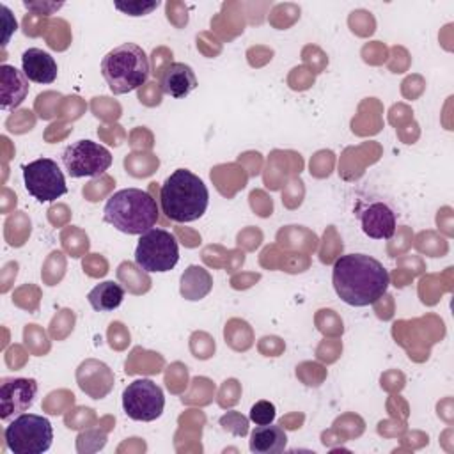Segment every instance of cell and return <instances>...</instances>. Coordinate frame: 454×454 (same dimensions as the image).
Returning <instances> with one entry per match:
<instances>
[{"mask_svg":"<svg viewBox=\"0 0 454 454\" xmlns=\"http://www.w3.org/2000/svg\"><path fill=\"white\" fill-rule=\"evenodd\" d=\"M332 284L344 303L367 307L387 293L390 275L378 259L367 254H344L333 262Z\"/></svg>","mask_w":454,"mask_h":454,"instance_id":"obj_1","label":"cell"},{"mask_svg":"<svg viewBox=\"0 0 454 454\" xmlns=\"http://www.w3.org/2000/svg\"><path fill=\"white\" fill-rule=\"evenodd\" d=\"M207 204V186L188 168H176L160 188L161 213H165V216L172 222H195L206 213Z\"/></svg>","mask_w":454,"mask_h":454,"instance_id":"obj_2","label":"cell"},{"mask_svg":"<svg viewBox=\"0 0 454 454\" xmlns=\"http://www.w3.org/2000/svg\"><path fill=\"white\" fill-rule=\"evenodd\" d=\"M103 218L124 234H144L158 220L156 200L140 188H122L108 197Z\"/></svg>","mask_w":454,"mask_h":454,"instance_id":"obj_3","label":"cell"},{"mask_svg":"<svg viewBox=\"0 0 454 454\" xmlns=\"http://www.w3.org/2000/svg\"><path fill=\"white\" fill-rule=\"evenodd\" d=\"M151 66L145 51L135 43L110 50L101 60V74L112 94H128L147 82Z\"/></svg>","mask_w":454,"mask_h":454,"instance_id":"obj_4","label":"cell"},{"mask_svg":"<svg viewBox=\"0 0 454 454\" xmlns=\"http://www.w3.org/2000/svg\"><path fill=\"white\" fill-rule=\"evenodd\" d=\"M5 447L14 454H43L51 447L53 427L35 413H20L4 429Z\"/></svg>","mask_w":454,"mask_h":454,"instance_id":"obj_5","label":"cell"},{"mask_svg":"<svg viewBox=\"0 0 454 454\" xmlns=\"http://www.w3.org/2000/svg\"><path fill=\"white\" fill-rule=\"evenodd\" d=\"M179 261V245L174 234L165 229L153 227L140 234L135 248V262L145 273L170 271Z\"/></svg>","mask_w":454,"mask_h":454,"instance_id":"obj_6","label":"cell"},{"mask_svg":"<svg viewBox=\"0 0 454 454\" xmlns=\"http://www.w3.org/2000/svg\"><path fill=\"white\" fill-rule=\"evenodd\" d=\"M23 183L37 202H53L67 193L66 177L51 158H37L23 165Z\"/></svg>","mask_w":454,"mask_h":454,"instance_id":"obj_7","label":"cell"},{"mask_svg":"<svg viewBox=\"0 0 454 454\" xmlns=\"http://www.w3.org/2000/svg\"><path fill=\"white\" fill-rule=\"evenodd\" d=\"M62 163L71 177H96L110 168L112 154L105 145L82 138L64 149Z\"/></svg>","mask_w":454,"mask_h":454,"instance_id":"obj_8","label":"cell"},{"mask_svg":"<svg viewBox=\"0 0 454 454\" xmlns=\"http://www.w3.org/2000/svg\"><path fill=\"white\" fill-rule=\"evenodd\" d=\"M165 408L163 390L149 378H138L122 390V410L131 420L153 422Z\"/></svg>","mask_w":454,"mask_h":454,"instance_id":"obj_9","label":"cell"},{"mask_svg":"<svg viewBox=\"0 0 454 454\" xmlns=\"http://www.w3.org/2000/svg\"><path fill=\"white\" fill-rule=\"evenodd\" d=\"M37 395L34 378H4L0 383V419L9 420L27 411Z\"/></svg>","mask_w":454,"mask_h":454,"instance_id":"obj_10","label":"cell"},{"mask_svg":"<svg viewBox=\"0 0 454 454\" xmlns=\"http://www.w3.org/2000/svg\"><path fill=\"white\" fill-rule=\"evenodd\" d=\"M360 225L372 239H390L395 232V213L385 202H372L360 213Z\"/></svg>","mask_w":454,"mask_h":454,"instance_id":"obj_11","label":"cell"},{"mask_svg":"<svg viewBox=\"0 0 454 454\" xmlns=\"http://www.w3.org/2000/svg\"><path fill=\"white\" fill-rule=\"evenodd\" d=\"M160 87L163 94L181 99L186 98L197 87V76L188 64L170 62L161 71Z\"/></svg>","mask_w":454,"mask_h":454,"instance_id":"obj_12","label":"cell"},{"mask_svg":"<svg viewBox=\"0 0 454 454\" xmlns=\"http://www.w3.org/2000/svg\"><path fill=\"white\" fill-rule=\"evenodd\" d=\"M28 94V78L11 64L0 66V106L14 110Z\"/></svg>","mask_w":454,"mask_h":454,"instance_id":"obj_13","label":"cell"},{"mask_svg":"<svg viewBox=\"0 0 454 454\" xmlns=\"http://www.w3.org/2000/svg\"><path fill=\"white\" fill-rule=\"evenodd\" d=\"M21 69L25 76L34 83H53L57 80V62L55 59L41 50V48H28L21 55Z\"/></svg>","mask_w":454,"mask_h":454,"instance_id":"obj_14","label":"cell"},{"mask_svg":"<svg viewBox=\"0 0 454 454\" xmlns=\"http://www.w3.org/2000/svg\"><path fill=\"white\" fill-rule=\"evenodd\" d=\"M287 445V434L284 427L270 422L255 426L250 433L248 447L255 454H278Z\"/></svg>","mask_w":454,"mask_h":454,"instance_id":"obj_15","label":"cell"},{"mask_svg":"<svg viewBox=\"0 0 454 454\" xmlns=\"http://www.w3.org/2000/svg\"><path fill=\"white\" fill-rule=\"evenodd\" d=\"M87 300L96 312H112L122 303L124 289L114 280H105L89 291Z\"/></svg>","mask_w":454,"mask_h":454,"instance_id":"obj_16","label":"cell"},{"mask_svg":"<svg viewBox=\"0 0 454 454\" xmlns=\"http://www.w3.org/2000/svg\"><path fill=\"white\" fill-rule=\"evenodd\" d=\"M275 415H277V410H275V404L266 401V399H261L257 401L255 404H252L250 408V420L255 424V426H261V424H270L275 420Z\"/></svg>","mask_w":454,"mask_h":454,"instance_id":"obj_17","label":"cell"},{"mask_svg":"<svg viewBox=\"0 0 454 454\" xmlns=\"http://www.w3.org/2000/svg\"><path fill=\"white\" fill-rule=\"evenodd\" d=\"M160 5L158 0L154 2H140V0H135V2H114V7L128 16H145L149 12H153L156 7Z\"/></svg>","mask_w":454,"mask_h":454,"instance_id":"obj_18","label":"cell"},{"mask_svg":"<svg viewBox=\"0 0 454 454\" xmlns=\"http://www.w3.org/2000/svg\"><path fill=\"white\" fill-rule=\"evenodd\" d=\"M23 5H25L28 11H34L35 14H44V16H48V14H53L55 11H59L64 4H62V2H28V0H25Z\"/></svg>","mask_w":454,"mask_h":454,"instance_id":"obj_19","label":"cell"},{"mask_svg":"<svg viewBox=\"0 0 454 454\" xmlns=\"http://www.w3.org/2000/svg\"><path fill=\"white\" fill-rule=\"evenodd\" d=\"M0 9H2V12H4V28H5V35H4L2 46H5L7 41H9V37H11V34H12V30H16V20L12 18L11 11H9L5 5H0Z\"/></svg>","mask_w":454,"mask_h":454,"instance_id":"obj_20","label":"cell"}]
</instances>
